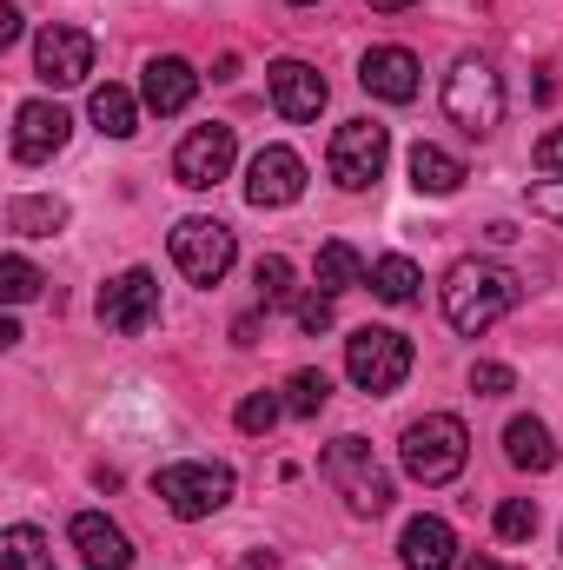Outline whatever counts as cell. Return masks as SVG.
Masks as SVG:
<instances>
[{
  "label": "cell",
  "instance_id": "obj_7",
  "mask_svg": "<svg viewBox=\"0 0 563 570\" xmlns=\"http://www.w3.org/2000/svg\"><path fill=\"white\" fill-rule=\"evenodd\" d=\"M385 159H392V127H378V120H345L332 134V153H325V166H332V179L345 193L378 186L385 179Z\"/></svg>",
  "mask_w": 563,
  "mask_h": 570
},
{
  "label": "cell",
  "instance_id": "obj_27",
  "mask_svg": "<svg viewBox=\"0 0 563 570\" xmlns=\"http://www.w3.org/2000/svg\"><path fill=\"white\" fill-rule=\"evenodd\" d=\"M497 538L504 544H531L537 538V504L531 498H504L497 504Z\"/></svg>",
  "mask_w": 563,
  "mask_h": 570
},
{
  "label": "cell",
  "instance_id": "obj_29",
  "mask_svg": "<svg viewBox=\"0 0 563 570\" xmlns=\"http://www.w3.org/2000/svg\"><path fill=\"white\" fill-rule=\"evenodd\" d=\"M33 292H40V273H33L20 253H7V259H0V298H7V305H27Z\"/></svg>",
  "mask_w": 563,
  "mask_h": 570
},
{
  "label": "cell",
  "instance_id": "obj_12",
  "mask_svg": "<svg viewBox=\"0 0 563 570\" xmlns=\"http://www.w3.org/2000/svg\"><path fill=\"white\" fill-rule=\"evenodd\" d=\"M298 193H305V159H298L292 146H259L253 166H246V199H253L259 213H279Z\"/></svg>",
  "mask_w": 563,
  "mask_h": 570
},
{
  "label": "cell",
  "instance_id": "obj_19",
  "mask_svg": "<svg viewBox=\"0 0 563 570\" xmlns=\"http://www.w3.org/2000/svg\"><path fill=\"white\" fill-rule=\"evenodd\" d=\"M67 226V199H53V193H20V199H7V233H20V239H53Z\"/></svg>",
  "mask_w": 563,
  "mask_h": 570
},
{
  "label": "cell",
  "instance_id": "obj_33",
  "mask_svg": "<svg viewBox=\"0 0 563 570\" xmlns=\"http://www.w3.org/2000/svg\"><path fill=\"white\" fill-rule=\"evenodd\" d=\"M531 213H537V219H551V226H563V179L531 186Z\"/></svg>",
  "mask_w": 563,
  "mask_h": 570
},
{
  "label": "cell",
  "instance_id": "obj_30",
  "mask_svg": "<svg viewBox=\"0 0 563 570\" xmlns=\"http://www.w3.org/2000/svg\"><path fill=\"white\" fill-rule=\"evenodd\" d=\"M285 399H273V392H253V399H239V431L246 438H266V431L279 425Z\"/></svg>",
  "mask_w": 563,
  "mask_h": 570
},
{
  "label": "cell",
  "instance_id": "obj_37",
  "mask_svg": "<svg viewBox=\"0 0 563 570\" xmlns=\"http://www.w3.org/2000/svg\"><path fill=\"white\" fill-rule=\"evenodd\" d=\"M464 570H511V564H497V558H471Z\"/></svg>",
  "mask_w": 563,
  "mask_h": 570
},
{
  "label": "cell",
  "instance_id": "obj_2",
  "mask_svg": "<svg viewBox=\"0 0 563 570\" xmlns=\"http://www.w3.org/2000/svg\"><path fill=\"white\" fill-rule=\"evenodd\" d=\"M325 478H332V491L345 498V511L352 518H378L385 504H392V471L372 458V444L365 438H332L325 444Z\"/></svg>",
  "mask_w": 563,
  "mask_h": 570
},
{
  "label": "cell",
  "instance_id": "obj_16",
  "mask_svg": "<svg viewBox=\"0 0 563 570\" xmlns=\"http://www.w3.org/2000/svg\"><path fill=\"white\" fill-rule=\"evenodd\" d=\"M192 94H199V73H192V60H179V53H159V60H146L140 100L159 114V120L186 114V107H192Z\"/></svg>",
  "mask_w": 563,
  "mask_h": 570
},
{
  "label": "cell",
  "instance_id": "obj_32",
  "mask_svg": "<svg viewBox=\"0 0 563 570\" xmlns=\"http://www.w3.org/2000/svg\"><path fill=\"white\" fill-rule=\"evenodd\" d=\"M298 332H332V298L325 292H312V298H298Z\"/></svg>",
  "mask_w": 563,
  "mask_h": 570
},
{
  "label": "cell",
  "instance_id": "obj_15",
  "mask_svg": "<svg viewBox=\"0 0 563 570\" xmlns=\"http://www.w3.org/2000/svg\"><path fill=\"white\" fill-rule=\"evenodd\" d=\"M358 87L372 100H392V107L418 100V53L412 47H372L365 67H358Z\"/></svg>",
  "mask_w": 563,
  "mask_h": 570
},
{
  "label": "cell",
  "instance_id": "obj_22",
  "mask_svg": "<svg viewBox=\"0 0 563 570\" xmlns=\"http://www.w3.org/2000/svg\"><path fill=\"white\" fill-rule=\"evenodd\" d=\"M87 114H93V127H100L107 140H134V134H140V100H134L127 87H113V80L93 87V107H87Z\"/></svg>",
  "mask_w": 563,
  "mask_h": 570
},
{
  "label": "cell",
  "instance_id": "obj_28",
  "mask_svg": "<svg viewBox=\"0 0 563 570\" xmlns=\"http://www.w3.org/2000/svg\"><path fill=\"white\" fill-rule=\"evenodd\" d=\"M253 285H259V305H285V298H292V259L266 253V259L253 266Z\"/></svg>",
  "mask_w": 563,
  "mask_h": 570
},
{
  "label": "cell",
  "instance_id": "obj_11",
  "mask_svg": "<svg viewBox=\"0 0 563 570\" xmlns=\"http://www.w3.org/2000/svg\"><path fill=\"white\" fill-rule=\"evenodd\" d=\"M33 67H40L47 87H80V80L93 73V33H87V27H67V20L40 27V40H33Z\"/></svg>",
  "mask_w": 563,
  "mask_h": 570
},
{
  "label": "cell",
  "instance_id": "obj_24",
  "mask_svg": "<svg viewBox=\"0 0 563 570\" xmlns=\"http://www.w3.org/2000/svg\"><path fill=\"white\" fill-rule=\"evenodd\" d=\"M418 285H424V273L405 259V253H385V259L372 266V292H378L385 305H412V298H418Z\"/></svg>",
  "mask_w": 563,
  "mask_h": 570
},
{
  "label": "cell",
  "instance_id": "obj_31",
  "mask_svg": "<svg viewBox=\"0 0 563 570\" xmlns=\"http://www.w3.org/2000/svg\"><path fill=\"white\" fill-rule=\"evenodd\" d=\"M471 392H477V399H504V392H517V372L484 358V365H471Z\"/></svg>",
  "mask_w": 563,
  "mask_h": 570
},
{
  "label": "cell",
  "instance_id": "obj_18",
  "mask_svg": "<svg viewBox=\"0 0 563 570\" xmlns=\"http://www.w3.org/2000/svg\"><path fill=\"white\" fill-rule=\"evenodd\" d=\"M398 558L412 570H451L457 564V531L444 518H412L405 538H398Z\"/></svg>",
  "mask_w": 563,
  "mask_h": 570
},
{
  "label": "cell",
  "instance_id": "obj_17",
  "mask_svg": "<svg viewBox=\"0 0 563 570\" xmlns=\"http://www.w3.org/2000/svg\"><path fill=\"white\" fill-rule=\"evenodd\" d=\"M73 551H80L87 570H134V544H127V531L107 511H80L73 518Z\"/></svg>",
  "mask_w": 563,
  "mask_h": 570
},
{
  "label": "cell",
  "instance_id": "obj_34",
  "mask_svg": "<svg viewBox=\"0 0 563 570\" xmlns=\"http://www.w3.org/2000/svg\"><path fill=\"white\" fill-rule=\"evenodd\" d=\"M537 166H544V173H563V127H551V134L537 140Z\"/></svg>",
  "mask_w": 563,
  "mask_h": 570
},
{
  "label": "cell",
  "instance_id": "obj_20",
  "mask_svg": "<svg viewBox=\"0 0 563 570\" xmlns=\"http://www.w3.org/2000/svg\"><path fill=\"white\" fill-rule=\"evenodd\" d=\"M464 179H471V173H464V159H457V153H444V146H431V140L412 146V186H418V193L444 199V193H457Z\"/></svg>",
  "mask_w": 563,
  "mask_h": 570
},
{
  "label": "cell",
  "instance_id": "obj_14",
  "mask_svg": "<svg viewBox=\"0 0 563 570\" xmlns=\"http://www.w3.org/2000/svg\"><path fill=\"white\" fill-rule=\"evenodd\" d=\"M266 80H273V107H279L292 127H305V120L325 114V94H332V87H325L318 67H305V60H273Z\"/></svg>",
  "mask_w": 563,
  "mask_h": 570
},
{
  "label": "cell",
  "instance_id": "obj_8",
  "mask_svg": "<svg viewBox=\"0 0 563 570\" xmlns=\"http://www.w3.org/2000/svg\"><path fill=\"white\" fill-rule=\"evenodd\" d=\"M172 266L186 273L192 285H219L226 273H233V259H239V239H233V226H219V219H179L172 226Z\"/></svg>",
  "mask_w": 563,
  "mask_h": 570
},
{
  "label": "cell",
  "instance_id": "obj_3",
  "mask_svg": "<svg viewBox=\"0 0 563 570\" xmlns=\"http://www.w3.org/2000/svg\"><path fill=\"white\" fill-rule=\"evenodd\" d=\"M471 458V431L451 412H424L418 425H405V444H398V464L418 478V484H451Z\"/></svg>",
  "mask_w": 563,
  "mask_h": 570
},
{
  "label": "cell",
  "instance_id": "obj_5",
  "mask_svg": "<svg viewBox=\"0 0 563 570\" xmlns=\"http://www.w3.org/2000/svg\"><path fill=\"white\" fill-rule=\"evenodd\" d=\"M345 372H352L358 392L385 399V392H398V385L412 379V338L392 332V325H358V332L345 338Z\"/></svg>",
  "mask_w": 563,
  "mask_h": 570
},
{
  "label": "cell",
  "instance_id": "obj_6",
  "mask_svg": "<svg viewBox=\"0 0 563 570\" xmlns=\"http://www.w3.org/2000/svg\"><path fill=\"white\" fill-rule=\"evenodd\" d=\"M159 498H166V511H172L179 524H199V518L226 511V498H233V464H219V458H179V464L159 471Z\"/></svg>",
  "mask_w": 563,
  "mask_h": 570
},
{
  "label": "cell",
  "instance_id": "obj_13",
  "mask_svg": "<svg viewBox=\"0 0 563 570\" xmlns=\"http://www.w3.org/2000/svg\"><path fill=\"white\" fill-rule=\"evenodd\" d=\"M73 140V120H67V107H53V100H27L20 114H13V159L20 166H47L60 146Z\"/></svg>",
  "mask_w": 563,
  "mask_h": 570
},
{
  "label": "cell",
  "instance_id": "obj_23",
  "mask_svg": "<svg viewBox=\"0 0 563 570\" xmlns=\"http://www.w3.org/2000/svg\"><path fill=\"white\" fill-rule=\"evenodd\" d=\"M312 279H318V292H325V298H338V292H352V285L365 279V259H358L345 239H325V246H318Z\"/></svg>",
  "mask_w": 563,
  "mask_h": 570
},
{
  "label": "cell",
  "instance_id": "obj_36",
  "mask_svg": "<svg viewBox=\"0 0 563 570\" xmlns=\"http://www.w3.org/2000/svg\"><path fill=\"white\" fill-rule=\"evenodd\" d=\"M412 0H372V13H405Z\"/></svg>",
  "mask_w": 563,
  "mask_h": 570
},
{
  "label": "cell",
  "instance_id": "obj_1",
  "mask_svg": "<svg viewBox=\"0 0 563 570\" xmlns=\"http://www.w3.org/2000/svg\"><path fill=\"white\" fill-rule=\"evenodd\" d=\"M517 298H524V285H517L511 266H497V259H457V266L444 273V318H451L464 338H477V332H491L497 318H511Z\"/></svg>",
  "mask_w": 563,
  "mask_h": 570
},
{
  "label": "cell",
  "instance_id": "obj_21",
  "mask_svg": "<svg viewBox=\"0 0 563 570\" xmlns=\"http://www.w3.org/2000/svg\"><path fill=\"white\" fill-rule=\"evenodd\" d=\"M504 458H511L517 471H551V464H557L551 425H544V419H511V425H504Z\"/></svg>",
  "mask_w": 563,
  "mask_h": 570
},
{
  "label": "cell",
  "instance_id": "obj_25",
  "mask_svg": "<svg viewBox=\"0 0 563 570\" xmlns=\"http://www.w3.org/2000/svg\"><path fill=\"white\" fill-rule=\"evenodd\" d=\"M0 570H53L47 538H40L33 524H13V531L0 538Z\"/></svg>",
  "mask_w": 563,
  "mask_h": 570
},
{
  "label": "cell",
  "instance_id": "obj_9",
  "mask_svg": "<svg viewBox=\"0 0 563 570\" xmlns=\"http://www.w3.org/2000/svg\"><path fill=\"white\" fill-rule=\"evenodd\" d=\"M233 159H239V140H233V127H192L179 153H172V179L186 186V193H213L226 173H233Z\"/></svg>",
  "mask_w": 563,
  "mask_h": 570
},
{
  "label": "cell",
  "instance_id": "obj_4",
  "mask_svg": "<svg viewBox=\"0 0 563 570\" xmlns=\"http://www.w3.org/2000/svg\"><path fill=\"white\" fill-rule=\"evenodd\" d=\"M444 114H451V127H464L471 140L497 134V120H504V80H497V67L464 53V60L444 73Z\"/></svg>",
  "mask_w": 563,
  "mask_h": 570
},
{
  "label": "cell",
  "instance_id": "obj_38",
  "mask_svg": "<svg viewBox=\"0 0 563 570\" xmlns=\"http://www.w3.org/2000/svg\"><path fill=\"white\" fill-rule=\"evenodd\" d=\"M298 7H318V0H298Z\"/></svg>",
  "mask_w": 563,
  "mask_h": 570
},
{
  "label": "cell",
  "instance_id": "obj_10",
  "mask_svg": "<svg viewBox=\"0 0 563 570\" xmlns=\"http://www.w3.org/2000/svg\"><path fill=\"white\" fill-rule=\"evenodd\" d=\"M152 318H159V279L146 266H127L120 279L100 285V325L107 332L140 338V332H152Z\"/></svg>",
  "mask_w": 563,
  "mask_h": 570
},
{
  "label": "cell",
  "instance_id": "obj_26",
  "mask_svg": "<svg viewBox=\"0 0 563 570\" xmlns=\"http://www.w3.org/2000/svg\"><path fill=\"white\" fill-rule=\"evenodd\" d=\"M325 399H332V379H325V372H312V365H305V372H292V379H285V412H292V419H318V412H325Z\"/></svg>",
  "mask_w": 563,
  "mask_h": 570
},
{
  "label": "cell",
  "instance_id": "obj_35",
  "mask_svg": "<svg viewBox=\"0 0 563 570\" xmlns=\"http://www.w3.org/2000/svg\"><path fill=\"white\" fill-rule=\"evenodd\" d=\"M13 40H20V7L0 0V47H13Z\"/></svg>",
  "mask_w": 563,
  "mask_h": 570
}]
</instances>
